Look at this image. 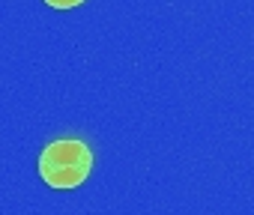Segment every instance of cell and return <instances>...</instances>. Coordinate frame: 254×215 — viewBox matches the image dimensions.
I'll return each instance as SVG.
<instances>
[{
	"label": "cell",
	"instance_id": "obj_1",
	"mask_svg": "<svg viewBox=\"0 0 254 215\" xmlns=\"http://www.w3.org/2000/svg\"><path fill=\"white\" fill-rule=\"evenodd\" d=\"M93 170V153L84 141H51L39 156V176L51 188H78Z\"/></svg>",
	"mask_w": 254,
	"mask_h": 215
},
{
	"label": "cell",
	"instance_id": "obj_2",
	"mask_svg": "<svg viewBox=\"0 0 254 215\" xmlns=\"http://www.w3.org/2000/svg\"><path fill=\"white\" fill-rule=\"evenodd\" d=\"M45 3H48L51 9H75V6L84 3V0H45Z\"/></svg>",
	"mask_w": 254,
	"mask_h": 215
}]
</instances>
